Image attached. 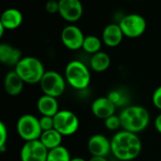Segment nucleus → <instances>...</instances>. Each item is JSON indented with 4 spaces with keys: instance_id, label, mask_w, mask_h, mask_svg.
Listing matches in <instances>:
<instances>
[{
    "instance_id": "4468645a",
    "label": "nucleus",
    "mask_w": 161,
    "mask_h": 161,
    "mask_svg": "<svg viewBox=\"0 0 161 161\" xmlns=\"http://www.w3.org/2000/svg\"><path fill=\"white\" fill-rule=\"evenodd\" d=\"M22 58V52L16 47L7 43L0 44V64L15 67Z\"/></svg>"
},
{
    "instance_id": "473e14b6",
    "label": "nucleus",
    "mask_w": 161,
    "mask_h": 161,
    "mask_svg": "<svg viewBox=\"0 0 161 161\" xmlns=\"http://www.w3.org/2000/svg\"><path fill=\"white\" fill-rule=\"evenodd\" d=\"M56 1H60V0H56Z\"/></svg>"
},
{
    "instance_id": "1a4fd4ad",
    "label": "nucleus",
    "mask_w": 161,
    "mask_h": 161,
    "mask_svg": "<svg viewBox=\"0 0 161 161\" xmlns=\"http://www.w3.org/2000/svg\"><path fill=\"white\" fill-rule=\"evenodd\" d=\"M59 14L69 24H74L82 18L84 6L80 0H60Z\"/></svg>"
},
{
    "instance_id": "423d86ee",
    "label": "nucleus",
    "mask_w": 161,
    "mask_h": 161,
    "mask_svg": "<svg viewBox=\"0 0 161 161\" xmlns=\"http://www.w3.org/2000/svg\"><path fill=\"white\" fill-rule=\"evenodd\" d=\"M124 37L138 38L146 31V19L138 14H129L124 15L118 23Z\"/></svg>"
},
{
    "instance_id": "72a5a7b5",
    "label": "nucleus",
    "mask_w": 161,
    "mask_h": 161,
    "mask_svg": "<svg viewBox=\"0 0 161 161\" xmlns=\"http://www.w3.org/2000/svg\"><path fill=\"white\" fill-rule=\"evenodd\" d=\"M141 1H144V0H141Z\"/></svg>"
},
{
    "instance_id": "9b49d317",
    "label": "nucleus",
    "mask_w": 161,
    "mask_h": 161,
    "mask_svg": "<svg viewBox=\"0 0 161 161\" xmlns=\"http://www.w3.org/2000/svg\"><path fill=\"white\" fill-rule=\"evenodd\" d=\"M48 150L37 140L27 141L20 151L21 161H47Z\"/></svg>"
},
{
    "instance_id": "7c9ffc66",
    "label": "nucleus",
    "mask_w": 161,
    "mask_h": 161,
    "mask_svg": "<svg viewBox=\"0 0 161 161\" xmlns=\"http://www.w3.org/2000/svg\"><path fill=\"white\" fill-rule=\"evenodd\" d=\"M5 31H6V30H5V28H4V26L2 25L1 21H0V39H1V38L3 37Z\"/></svg>"
},
{
    "instance_id": "20e7f679",
    "label": "nucleus",
    "mask_w": 161,
    "mask_h": 161,
    "mask_svg": "<svg viewBox=\"0 0 161 161\" xmlns=\"http://www.w3.org/2000/svg\"><path fill=\"white\" fill-rule=\"evenodd\" d=\"M14 71L24 80L25 84L35 85L39 84L46 73L43 63L36 57H23L15 65Z\"/></svg>"
},
{
    "instance_id": "bb28decb",
    "label": "nucleus",
    "mask_w": 161,
    "mask_h": 161,
    "mask_svg": "<svg viewBox=\"0 0 161 161\" xmlns=\"http://www.w3.org/2000/svg\"><path fill=\"white\" fill-rule=\"evenodd\" d=\"M152 102L154 107L161 111V86H158L152 96Z\"/></svg>"
},
{
    "instance_id": "6e6552de",
    "label": "nucleus",
    "mask_w": 161,
    "mask_h": 161,
    "mask_svg": "<svg viewBox=\"0 0 161 161\" xmlns=\"http://www.w3.org/2000/svg\"><path fill=\"white\" fill-rule=\"evenodd\" d=\"M54 129L57 130L63 136H72L80 126L79 118L75 113L69 110H60L54 117Z\"/></svg>"
},
{
    "instance_id": "b1692460",
    "label": "nucleus",
    "mask_w": 161,
    "mask_h": 161,
    "mask_svg": "<svg viewBox=\"0 0 161 161\" xmlns=\"http://www.w3.org/2000/svg\"><path fill=\"white\" fill-rule=\"evenodd\" d=\"M103 121H104V126H105V128L108 129L109 131H117L119 128L121 127L119 116L113 115V116L107 118L106 119H104Z\"/></svg>"
},
{
    "instance_id": "39448f33",
    "label": "nucleus",
    "mask_w": 161,
    "mask_h": 161,
    "mask_svg": "<svg viewBox=\"0 0 161 161\" xmlns=\"http://www.w3.org/2000/svg\"><path fill=\"white\" fill-rule=\"evenodd\" d=\"M39 84L44 95L57 99L64 94L66 86V80L59 72L48 70L46 71Z\"/></svg>"
},
{
    "instance_id": "5701e85b",
    "label": "nucleus",
    "mask_w": 161,
    "mask_h": 161,
    "mask_svg": "<svg viewBox=\"0 0 161 161\" xmlns=\"http://www.w3.org/2000/svg\"><path fill=\"white\" fill-rule=\"evenodd\" d=\"M107 98L116 105V107L125 106L127 104V102H128L125 93L122 90H119V89L110 91L107 95Z\"/></svg>"
},
{
    "instance_id": "aec40b11",
    "label": "nucleus",
    "mask_w": 161,
    "mask_h": 161,
    "mask_svg": "<svg viewBox=\"0 0 161 161\" xmlns=\"http://www.w3.org/2000/svg\"><path fill=\"white\" fill-rule=\"evenodd\" d=\"M42 144L49 151L54 148H57L62 145L63 136L55 129L42 132V135L39 138Z\"/></svg>"
},
{
    "instance_id": "4be33fe9",
    "label": "nucleus",
    "mask_w": 161,
    "mask_h": 161,
    "mask_svg": "<svg viewBox=\"0 0 161 161\" xmlns=\"http://www.w3.org/2000/svg\"><path fill=\"white\" fill-rule=\"evenodd\" d=\"M71 155L69 151L63 145L48 151L47 161H70Z\"/></svg>"
},
{
    "instance_id": "c85d7f7f",
    "label": "nucleus",
    "mask_w": 161,
    "mask_h": 161,
    "mask_svg": "<svg viewBox=\"0 0 161 161\" xmlns=\"http://www.w3.org/2000/svg\"><path fill=\"white\" fill-rule=\"evenodd\" d=\"M154 128L159 134H161V113L154 119Z\"/></svg>"
},
{
    "instance_id": "7ed1b4c3",
    "label": "nucleus",
    "mask_w": 161,
    "mask_h": 161,
    "mask_svg": "<svg viewBox=\"0 0 161 161\" xmlns=\"http://www.w3.org/2000/svg\"><path fill=\"white\" fill-rule=\"evenodd\" d=\"M66 83L76 90H86L91 83V74L88 66L79 60L70 61L64 69Z\"/></svg>"
},
{
    "instance_id": "c756f323",
    "label": "nucleus",
    "mask_w": 161,
    "mask_h": 161,
    "mask_svg": "<svg viewBox=\"0 0 161 161\" xmlns=\"http://www.w3.org/2000/svg\"><path fill=\"white\" fill-rule=\"evenodd\" d=\"M88 161H108V159L104 156H91Z\"/></svg>"
},
{
    "instance_id": "cd10ccee",
    "label": "nucleus",
    "mask_w": 161,
    "mask_h": 161,
    "mask_svg": "<svg viewBox=\"0 0 161 161\" xmlns=\"http://www.w3.org/2000/svg\"><path fill=\"white\" fill-rule=\"evenodd\" d=\"M46 11L50 14H59V1H56V0H48L46 3Z\"/></svg>"
},
{
    "instance_id": "6ab92c4d",
    "label": "nucleus",
    "mask_w": 161,
    "mask_h": 161,
    "mask_svg": "<svg viewBox=\"0 0 161 161\" xmlns=\"http://www.w3.org/2000/svg\"><path fill=\"white\" fill-rule=\"evenodd\" d=\"M110 64H111V58L106 52L101 50L100 52L91 55L89 65L93 71L98 73L104 72L110 67Z\"/></svg>"
},
{
    "instance_id": "2f4dec72",
    "label": "nucleus",
    "mask_w": 161,
    "mask_h": 161,
    "mask_svg": "<svg viewBox=\"0 0 161 161\" xmlns=\"http://www.w3.org/2000/svg\"><path fill=\"white\" fill-rule=\"evenodd\" d=\"M70 161H86V160L83 157H72Z\"/></svg>"
},
{
    "instance_id": "f3484780",
    "label": "nucleus",
    "mask_w": 161,
    "mask_h": 161,
    "mask_svg": "<svg viewBox=\"0 0 161 161\" xmlns=\"http://www.w3.org/2000/svg\"><path fill=\"white\" fill-rule=\"evenodd\" d=\"M24 80L14 70L7 73L4 79V89L10 96H18L24 88Z\"/></svg>"
},
{
    "instance_id": "412c9836",
    "label": "nucleus",
    "mask_w": 161,
    "mask_h": 161,
    "mask_svg": "<svg viewBox=\"0 0 161 161\" xmlns=\"http://www.w3.org/2000/svg\"><path fill=\"white\" fill-rule=\"evenodd\" d=\"M103 41L102 38L96 36V35H87L85 37L84 44H83V49L88 53V54H96L101 51L103 47Z\"/></svg>"
},
{
    "instance_id": "393cba45",
    "label": "nucleus",
    "mask_w": 161,
    "mask_h": 161,
    "mask_svg": "<svg viewBox=\"0 0 161 161\" xmlns=\"http://www.w3.org/2000/svg\"><path fill=\"white\" fill-rule=\"evenodd\" d=\"M39 123H40L42 132L54 129V119H53V117L42 116L39 119Z\"/></svg>"
},
{
    "instance_id": "f257e3e1",
    "label": "nucleus",
    "mask_w": 161,
    "mask_h": 161,
    "mask_svg": "<svg viewBox=\"0 0 161 161\" xmlns=\"http://www.w3.org/2000/svg\"><path fill=\"white\" fill-rule=\"evenodd\" d=\"M110 140L111 153L119 161H132L141 153L142 142L137 134L121 130L115 133Z\"/></svg>"
},
{
    "instance_id": "f03ea898",
    "label": "nucleus",
    "mask_w": 161,
    "mask_h": 161,
    "mask_svg": "<svg viewBox=\"0 0 161 161\" xmlns=\"http://www.w3.org/2000/svg\"><path fill=\"white\" fill-rule=\"evenodd\" d=\"M122 130L138 134L144 131L150 123V113L141 105H129L119 115Z\"/></svg>"
},
{
    "instance_id": "a878e982",
    "label": "nucleus",
    "mask_w": 161,
    "mask_h": 161,
    "mask_svg": "<svg viewBox=\"0 0 161 161\" xmlns=\"http://www.w3.org/2000/svg\"><path fill=\"white\" fill-rule=\"evenodd\" d=\"M8 139V130L3 121L0 120V151L5 149Z\"/></svg>"
},
{
    "instance_id": "9d476101",
    "label": "nucleus",
    "mask_w": 161,
    "mask_h": 161,
    "mask_svg": "<svg viewBox=\"0 0 161 161\" xmlns=\"http://www.w3.org/2000/svg\"><path fill=\"white\" fill-rule=\"evenodd\" d=\"M85 37L83 31L74 24L65 26L61 32V41L69 50H78L82 48Z\"/></svg>"
},
{
    "instance_id": "0eeeda50",
    "label": "nucleus",
    "mask_w": 161,
    "mask_h": 161,
    "mask_svg": "<svg viewBox=\"0 0 161 161\" xmlns=\"http://www.w3.org/2000/svg\"><path fill=\"white\" fill-rule=\"evenodd\" d=\"M16 131L18 136L26 142L37 140L42 135L39 119L31 114L23 115L18 119L16 123Z\"/></svg>"
},
{
    "instance_id": "2eb2a0df",
    "label": "nucleus",
    "mask_w": 161,
    "mask_h": 161,
    "mask_svg": "<svg viewBox=\"0 0 161 161\" xmlns=\"http://www.w3.org/2000/svg\"><path fill=\"white\" fill-rule=\"evenodd\" d=\"M123 33L119 24L111 23L105 26L102 33L103 43L109 47H116L120 45L123 40Z\"/></svg>"
},
{
    "instance_id": "a211bd4d",
    "label": "nucleus",
    "mask_w": 161,
    "mask_h": 161,
    "mask_svg": "<svg viewBox=\"0 0 161 161\" xmlns=\"http://www.w3.org/2000/svg\"><path fill=\"white\" fill-rule=\"evenodd\" d=\"M37 109L42 116L48 117H54L60 111L57 99L47 95H43L38 99Z\"/></svg>"
},
{
    "instance_id": "dca6fc26",
    "label": "nucleus",
    "mask_w": 161,
    "mask_h": 161,
    "mask_svg": "<svg viewBox=\"0 0 161 161\" xmlns=\"http://www.w3.org/2000/svg\"><path fill=\"white\" fill-rule=\"evenodd\" d=\"M24 17L22 13L15 8L5 10L0 15V21L4 26L5 30L13 31L18 29L23 23Z\"/></svg>"
},
{
    "instance_id": "f8f14e48",
    "label": "nucleus",
    "mask_w": 161,
    "mask_h": 161,
    "mask_svg": "<svg viewBox=\"0 0 161 161\" xmlns=\"http://www.w3.org/2000/svg\"><path fill=\"white\" fill-rule=\"evenodd\" d=\"M87 150L91 156L106 157L111 153V140L102 134L93 135L87 141Z\"/></svg>"
},
{
    "instance_id": "ddd939ff",
    "label": "nucleus",
    "mask_w": 161,
    "mask_h": 161,
    "mask_svg": "<svg viewBox=\"0 0 161 161\" xmlns=\"http://www.w3.org/2000/svg\"><path fill=\"white\" fill-rule=\"evenodd\" d=\"M116 109V105L107 97L97 98L91 104V111L93 115L96 118L103 120L115 115Z\"/></svg>"
}]
</instances>
